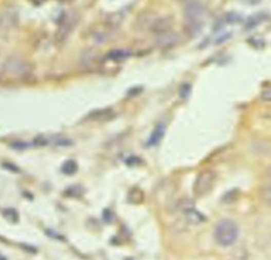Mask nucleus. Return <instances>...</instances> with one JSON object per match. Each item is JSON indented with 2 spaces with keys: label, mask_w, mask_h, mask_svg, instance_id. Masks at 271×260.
<instances>
[{
  "label": "nucleus",
  "mask_w": 271,
  "mask_h": 260,
  "mask_svg": "<svg viewBox=\"0 0 271 260\" xmlns=\"http://www.w3.org/2000/svg\"><path fill=\"white\" fill-rule=\"evenodd\" d=\"M240 230L238 225L231 219H223L214 229V239L222 247H229L239 238Z\"/></svg>",
  "instance_id": "1"
},
{
  "label": "nucleus",
  "mask_w": 271,
  "mask_h": 260,
  "mask_svg": "<svg viewBox=\"0 0 271 260\" xmlns=\"http://www.w3.org/2000/svg\"><path fill=\"white\" fill-rule=\"evenodd\" d=\"M216 179H218V176L210 170H206L201 172L197 175L195 182H194V187H193V193L197 197H204L208 195L214 188V185L216 183Z\"/></svg>",
  "instance_id": "2"
},
{
  "label": "nucleus",
  "mask_w": 271,
  "mask_h": 260,
  "mask_svg": "<svg viewBox=\"0 0 271 260\" xmlns=\"http://www.w3.org/2000/svg\"><path fill=\"white\" fill-rule=\"evenodd\" d=\"M79 20V15L75 12L65 13L62 17V21L59 24L58 32L56 34V41L58 43H64L76 29Z\"/></svg>",
  "instance_id": "3"
},
{
  "label": "nucleus",
  "mask_w": 271,
  "mask_h": 260,
  "mask_svg": "<svg viewBox=\"0 0 271 260\" xmlns=\"http://www.w3.org/2000/svg\"><path fill=\"white\" fill-rule=\"evenodd\" d=\"M4 70L13 77H24L28 76L31 72V66L28 62L17 59V58H11L9 59L4 66Z\"/></svg>",
  "instance_id": "4"
},
{
  "label": "nucleus",
  "mask_w": 271,
  "mask_h": 260,
  "mask_svg": "<svg viewBox=\"0 0 271 260\" xmlns=\"http://www.w3.org/2000/svg\"><path fill=\"white\" fill-rule=\"evenodd\" d=\"M206 13V7L198 0H189L184 9L186 21H202Z\"/></svg>",
  "instance_id": "5"
},
{
  "label": "nucleus",
  "mask_w": 271,
  "mask_h": 260,
  "mask_svg": "<svg viewBox=\"0 0 271 260\" xmlns=\"http://www.w3.org/2000/svg\"><path fill=\"white\" fill-rule=\"evenodd\" d=\"M180 35L174 31H169L166 33H162L156 35L155 43L161 49H170L177 46L180 43Z\"/></svg>",
  "instance_id": "6"
},
{
  "label": "nucleus",
  "mask_w": 271,
  "mask_h": 260,
  "mask_svg": "<svg viewBox=\"0 0 271 260\" xmlns=\"http://www.w3.org/2000/svg\"><path fill=\"white\" fill-rule=\"evenodd\" d=\"M173 26H174L173 18L170 16H165V17L156 18L155 21H153L151 24L150 30L155 35H159V34L171 31L173 29Z\"/></svg>",
  "instance_id": "7"
},
{
  "label": "nucleus",
  "mask_w": 271,
  "mask_h": 260,
  "mask_svg": "<svg viewBox=\"0 0 271 260\" xmlns=\"http://www.w3.org/2000/svg\"><path fill=\"white\" fill-rule=\"evenodd\" d=\"M203 27H204L203 21H186L185 22V30H186V33L190 37H196L197 35H200Z\"/></svg>",
  "instance_id": "8"
},
{
  "label": "nucleus",
  "mask_w": 271,
  "mask_h": 260,
  "mask_svg": "<svg viewBox=\"0 0 271 260\" xmlns=\"http://www.w3.org/2000/svg\"><path fill=\"white\" fill-rule=\"evenodd\" d=\"M165 134H166V127H165V125L159 124L153 130V133H152L150 139L148 140V145L149 146H156V145H158L160 143V141L162 139H164Z\"/></svg>",
  "instance_id": "9"
},
{
  "label": "nucleus",
  "mask_w": 271,
  "mask_h": 260,
  "mask_svg": "<svg viewBox=\"0 0 271 260\" xmlns=\"http://www.w3.org/2000/svg\"><path fill=\"white\" fill-rule=\"evenodd\" d=\"M267 17L268 16L265 13H257L254 16H250L245 24V29L251 30L260 26L262 23H264L267 20Z\"/></svg>",
  "instance_id": "10"
},
{
  "label": "nucleus",
  "mask_w": 271,
  "mask_h": 260,
  "mask_svg": "<svg viewBox=\"0 0 271 260\" xmlns=\"http://www.w3.org/2000/svg\"><path fill=\"white\" fill-rule=\"evenodd\" d=\"M187 220L189 222H191V224H200V222H203L204 221V217L203 215H201L200 213H198L196 210H194L193 208H189V207H186L184 208L183 210Z\"/></svg>",
  "instance_id": "11"
},
{
  "label": "nucleus",
  "mask_w": 271,
  "mask_h": 260,
  "mask_svg": "<svg viewBox=\"0 0 271 260\" xmlns=\"http://www.w3.org/2000/svg\"><path fill=\"white\" fill-rule=\"evenodd\" d=\"M131 55H132V52L128 49H116V50H113L108 53L107 58L112 61L120 62V61L129 59Z\"/></svg>",
  "instance_id": "12"
},
{
  "label": "nucleus",
  "mask_w": 271,
  "mask_h": 260,
  "mask_svg": "<svg viewBox=\"0 0 271 260\" xmlns=\"http://www.w3.org/2000/svg\"><path fill=\"white\" fill-rule=\"evenodd\" d=\"M123 16L120 13H111L106 17L105 24L108 28L111 29H117L123 22Z\"/></svg>",
  "instance_id": "13"
},
{
  "label": "nucleus",
  "mask_w": 271,
  "mask_h": 260,
  "mask_svg": "<svg viewBox=\"0 0 271 260\" xmlns=\"http://www.w3.org/2000/svg\"><path fill=\"white\" fill-rule=\"evenodd\" d=\"M78 163L75 160H68L62 165V173L65 175H75L78 172Z\"/></svg>",
  "instance_id": "14"
},
{
  "label": "nucleus",
  "mask_w": 271,
  "mask_h": 260,
  "mask_svg": "<svg viewBox=\"0 0 271 260\" xmlns=\"http://www.w3.org/2000/svg\"><path fill=\"white\" fill-rule=\"evenodd\" d=\"M129 201L133 204H141L144 201V193L139 188H134L129 194Z\"/></svg>",
  "instance_id": "15"
},
{
  "label": "nucleus",
  "mask_w": 271,
  "mask_h": 260,
  "mask_svg": "<svg viewBox=\"0 0 271 260\" xmlns=\"http://www.w3.org/2000/svg\"><path fill=\"white\" fill-rule=\"evenodd\" d=\"M85 193V190L80 187V185H72V187L68 188L66 191H65V196L67 197H74V198H79L81 197L83 194Z\"/></svg>",
  "instance_id": "16"
},
{
  "label": "nucleus",
  "mask_w": 271,
  "mask_h": 260,
  "mask_svg": "<svg viewBox=\"0 0 271 260\" xmlns=\"http://www.w3.org/2000/svg\"><path fill=\"white\" fill-rule=\"evenodd\" d=\"M3 215L9 222H12V224H17L18 220H20V215H18V212L12 208L4 210Z\"/></svg>",
  "instance_id": "17"
},
{
  "label": "nucleus",
  "mask_w": 271,
  "mask_h": 260,
  "mask_svg": "<svg viewBox=\"0 0 271 260\" xmlns=\"http://www.w3.org/2000/svg\"><path fill=\"white\" fill-rule=\"evenodd\" d=\"M243 21V16L240 14V13H237V12H230V13H227L226 16H225V22L227 24H230V25H234V24H239Z\"/></svg>",
  "instance_id": "18"
},
{
  "label": "nucleus",
  "mask_w": 271,
  "mask_h": 260,
  "mask_svg": "<svg viewBox=\"0 0 271 260\" xmlns=\"http://www.w3.org/2000/svg\"><path fill=\"white\" fill-rule=\"evenodd\" d=\"M261 198L263 201L268 204L269 207H271V183L268 185H265V187L261 191Z\"/></svg>",
  "instance_id": "19"
},
{
  "label": "nucleus",
  "mask_w": 271,
  "mask_h": 260,
  "mask_svg": "<svg viewBox=\"0 0 271 260\" xmlns=\"http://www.w3.org/2000/svg\"><path fill=\"white\" fill-rule=\"evenodd\" d=\"M191 90H192V86L189 83H184L182 86L179 87V90H178L180 99L187 100L191 94Z\"/></svg>",
  "instance_id": "20"
},
{
  "label": "nucleus",
  "mask_w": 271,
  "mask_h": 260,
  "mask_svg": "<svg viewBox=\"0 0 271 260\" xmlns=\"http://www.w3.org/2000/svg\"><path fill=\"white\" fill-rule=\"evenodd\" d=\"M110 116H112V111L110 109H107V110L96 111V113H93L92 115H90L89 118L90 120H104Z\"/></svg>",
  "instance_id": "21"
},
{
  "label": "nucleus",
  "mask_w": 271,
  "mask_h": 260,
  "mask_svg": "<svg viewBox=\"0 0 271 260\" xmlns=\"http://www.w3.org/2000/svg\"><path fill=\"white\" fill-rule=\"evenodd\" d=\"M261 99H262V101H264V102L271 103V87L266 88L265 90H263L262 95H261Z\"/></svg>",
  "instance_id": "22"
},
{
  "label": "nucleus",
  "mask_w": 271,
  "mask_h": 260,
  "mask_svg": "<svg viewBox=\"0 0 271 260\" xmlns=\"http://www.w3.org/2000/svg\"><path fill=\"white\" fill-rule=\"evenodd\" d=\"M46 234L52 239H57V240H60V241H65V236H63V235H61V234H59L57 232H54L52 230H47Z\"/></svg>",
  "instance_id": "23"
},
{
  "label": "nucleus",
  "mask_w": 271,
  "mask_h": 260,
  "mask_svg": "<svg viewBox=\"0 0 271 260\" xmlns=\"http://www.w3.org/2000/svg\"><path fill=\"white\" fill-rule=\"evenodd\" d=\"M103 219L107 224H112L114 220V214L111 210H104L103 212Z\"/></svg>",
  "instance_id": "24"
},
{
  "label": "nucleus",
  "mask_w": 271,
  "mask_h": 260,
  "mask_svg": "<svg viewBox=\"0 0 271 260\" xmlns=\"http://www.w3.org/2000/svg\"><path fill=\"white\" fill-rule=\"evenodd\" d=\"M230 36H231L230 33H225V34H223L222 36L218 37V40L215 41V44H216V45H220V44H223V43L227 42V40L230 39Z\"/></svg>",
  "instance_id": "25"
},
{
  "label": "nucleus",
  "mask_w": 271,
  "mask_h": 260,
  "mask_svg": "<svg viewBox=\"0 0 271 260\" xmlns=\"http://www.w3.org/2000/svg\"><path fill=\"white\" fill-rule=\"evenodd\" d=\"M3 166L5 167V169H7L8 171H10V172H13V173H20V171H18L17 167L14 166V165H12V164H10V163H4Z\"/></svg>",
  "instance_id": "26"
},
{
  "label": "nucleus",
  "mask_w": 271,
  "mask_h": 260,
  "mask_svg": "<svg viewBox=\"0 0 271 260\" xmlns=\"http://www.w3.org/2000/svg\"><path fill=\"white\" fill-rule=\"evenodd\" d=\"M140 162H141V160L136 158V157H132V158L128 159V161H126V163H128V165H130V166L138 165V164H140Z\"/></svg>",
  "instance_id": "27"
},
{
  "label": "nucleus",
  "mask_w": 271,
  "mask_h": 260,
  "mask_svg": "<svg viewBox=\"0 0 271 260\" xmlns=\"http://www.w3.org/2000/svg\"><path fill=\"white\" fill-rule=\"evenodd\" d=\"M12 147H14V148H16V150H25V148H27L28 147V145L26 144V143H14L13 145H12Z\"/></svg>",
  "instance_id": "28"
},
{
  "label": "nucleus",
  "mask_w": 271,
  "mask_h": 260,
  "mask_svg": "<svg viewBox=\"0 0 271 260\" xmlns=\"http://www.w3.org/2000/svg\"><path fill=\"white\" fill-rule=\"evenodd\" d=\"M242 2L246 5H249V6H255V5L260 4L262 0H242Z\"/></svg>",
  "instance_id": "29"
},
{
  "label": "nucleus",
  "mask_w": 271,
  "mask_h": 260,
  "mask_svg": "<svg viewBox=\"0 0 271 260\" xmlns=\"http://www.w3.org/2000/svg\"><path fill=\"white\" fill-rule=\"evenodd\" d=\"M32 2L35 4V5H41V4H43L44 2H45V0H32Z\"/></svg>",
  "instance_id": "30"
},
{
  "label": "nucleus",
  "mask_w": 271,
  "mask_h": 260,
  "mask_svg": "<svg viewBox=\"0 0 271 260\" xmlns=\"http://www.w3.org/2000/svg\"><path fill=\"white\" fill-rule=\"evenodd\" d=\"M59 2H61V3H64V4H68V3H72V2H75V0H59Z\"/></svg>",
  "instance_id": "31"
},
{
  "label": "nucleus",
  "mask_w": 271,
  "mask_h": 260,
  "mask_svg": "<svg viewBox=\"0 0 271 260\" xmlns=\"http://www.w3.org/2000/svg\"><path fill=\"white\" fill-rule=\"evenodd\" d=\"M0 260H6V258L2 254H0Z\"/></svg>",
  "instance_id": "32"
}]
</instances>
